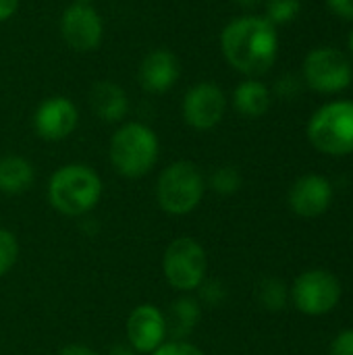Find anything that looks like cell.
<instances>
[{
  "label": "cell",
  "instance_id": "6da1fadb",
  "mask_svg": "<svg viewBox=\"0 0 353 355\" xmlns=\"http://www.w3.org/2000/svg\"><path fill=\"white\" fill-rule=\"evenodd\" d=\"M221 50L225 60L248 77L270 71L279 54L277 27L264 17H239L221 31Z\"/></svg>",
  "mask_w": 353,
  "mask_h": 355
},
{
  "label": "cell",
  "instance_id": "7a4b0ae2",
  "mask_svg": "<svg viewBox=\"0 0 353 355\" xmlns=\"http://www.w3.org/2000/svg\"><path fill=\"white\" fill-rule=\"evenodd\" d=\"M104 183L100 175L87 164H64L56 168L48 181L50 206L71 218L89 214L102 200Z\"/></svg>",
  "mask_w": 353,
  "mask_h": 355
},
{
  "label": "cell",
  "instance_id": "3957f363",
  "mask_svg": "<svg viewBox=\"0 0 353 355\" xmlns=\"http://www.w3.org/2000/svg\"><path fill=\"white\" fill-rule=\"evenodd\" d=\"M160 141L152 127L146 123H125L121 125L108 146V158L112 168L125 179L146 177L158 162Z\"/></svg>",
  "mask_w": 353,
  "mask_h": 355
},
{
  "label": "cell",
  "instance_id": "277c9868",
  "mask_svg": "<svg viewBox=\"0 0 353 355\" xmlns=\"http://www.w3.org/2000/svg\"><path fill=\"white\" fill-rule=\"evenodd\" d=\"M206 177L191 160L169 164L156 181V202L171 216L191 214L204 200Z\"/></svg>",
  "mask_w": 353,
  "mask_h": 355
},
{
  "label": "cell",
  "instance_id": "5b68a950",
  "mask_svg": "<svg viewBox=\"0 0 353 355\" xmlns=\"http://www.w3.org/2000/svg\"><path fill=\"white\" fill-rule=\"evenodd\" d=\"M308 141L327 156L353 154V102L337 100L320 106L308 121Z\"/></svg>",
  "mask_w": 353,
  "mask_h": 355
},
{
  "label": "cell",
  "instance_id": "8992f818",
  "mask_svg": "<svg viewBox=\"0 0 353 355\" xmlns=\"http://www.w3.org/2000/svg\"><path fill=\"white\" fill-rule=\"evenodd\" d=\"M162 275L179 293H193L206 281L208 256L204 245L193 237H177L162 256Z\"/></svg>",
  "mask_w": 353,
  "mask_h": 355
},
{
  "label": "cell",
  "instance_id": "52a82bcc",
  "mask_svg": "<svg viewBox=\"0 0 353 355\" xmlns=\"http://www.w3.org/2000/svg\"><path fill=\"white\" fill-rule=\"evenodd\" d=\"M343 295L339 279L325 268L302 272L289 289V300L306 316H325L333 312Z\"/></svg>",
  "mask_w": 353,
  "mask_h": 355
},
{
  "label": "cell",
  "instance_id": "ba28073f",
  "mask_svg": "<svg viewBox=\"0 0 353 355\" xmlns=\"http://www.w3.org/2000/svg\"><path fill=\"white\" fill-rule=\"evenodd\" d=\"M304 81L320 94H337L350 87L353 79V69L350 58L333 48L320 46L306 54L304 58Z\"/></svg>",
  "mask_w": 353,
  "mask_h": 355
},
{
  "label": "cell",
  "instance_id": "9c48e42d",
  "mask_svg": "<svg viewBox=\"0 0 353 355\" xmlns=\"http://www.w3.org/2000/svg\"><path fill=\"white\" fill-rule=\"evenodd\" d=\"M225 110H227L225 92L212 81L196 83L193 87L187 89V94L181 102L183 121L196 131L214 129L223 121Z\"/></svg>",
  "mask_w": 353,
  "mask_h": 355
},
{
  "label": "cell",
  "instance_id": "30bf717a",
  "mask_svg": "<svg viewBox=\"0 0 353 355\" xmlns=\"http://www.w3.org/2000/svg\"><path fill=\"white\" fill-rule=\"evenodd\" d=\"M60 33L69 48L75 52H94L104 37V23L92 4L73 2L62 10Z\"/></svg>",
  "mask_w": 353,
  "mask_h": 355
},
{
  "label": "cell",
  "instance_id": "8fae6325",
  "mask_svg": "<svg viewBox=\"0 0 353 355\" xmlns=\"http://www.w3.org/2000/svg\"><path fill=\"white\" fill-rule=\"evenodd\" d=\"M125 331H127V343L137 354H154L162 343H166L169 337L166 314L152 304H141L131 310Z\"/></svg>",
  "mask_w": 353,
  "mask_h": 355
},
{
  "label": "cell",
  "instance_id": "7c38bea8",
  "mask_svg": "<svg viewBox=\"0 0 353 355\" xmlns=\"http://www.w3.org/2000/svg\"><path fill=\"white\" fill-rule=\"evenodd\" d=\"M79 123V110L73 100L64 96L46 98L33 112V129L46 141H60L69 137Z\"/></svg>",
  "mask_w": 353,
  "mask_h": 355
},
{
  "label": "cell",
  "instance_id": "4fadbf2b",
  "mask_svg": "<svg viewBox=\"0 0 353 355\" xmlns=\"http://www.w3.org/2000/svg\"><path fill=\"white\" fill-rule=\"evenodd\" d=\"M287 204L302 218H318L333 204V185L327 177L308 173L302 175L289 189Z\"/></svg>",
  "mask_w": 353,
  "mask_h": 355
},
{
  "label": "cell",
  "instance_id": "5bb4252c",
  "mask_svg": "<svg viewBox=\"0 0 353 355\" xmlns=\"http://www.w3.org/2000/svg\"><path fill=\"white\" fill-rule=\"evenodd\" d=\"M179 77H181V62L171 50L164 48H156L148 52L137 69L139 85L148 94L169 92L171 87H175Z\"/></svg>",
  "mask_w": 353,
  "mask_h": 355
},
{
  "label": "cell",
  "instance_id": "9a60e30c",
  "mask_svg": "<svg viewBox=\"0 0 353 355\" xmlns=\"http://www.w3.org/2000/svg\"><path fill=\"white\" fill-rule=\"evenodd\" d=\"M89 104L98 119L106 123H119L129 112L127 92L114 81H98L89 92Z\"/></svg>",
  "mask_w": 353,
  "mask_h": 355
},
{
  "label": "cell",
  "instance_id": "2e32d148",
  "mask_svg": "<svg viewBox=\"0 0 353 355\" xmlns=\"http://www.w3.org/2000/svg\"><path fill=\"white\" fill-rule=\"evenodd\" d=\"M35 181L33 164L19 154L0 156V193L6 196H21L25 193Z\"/></svg>",
  "mask_w": 353,
  "mask_h": 355
},
{
  "label": "cell",
  "instance_id": "e0dca14e",
  "mask_svg": "<svg viewBox=\"0 0 353 355\" xmlns=\"http://www.w3.org/2000/svg\"><path fill=\"white\" fill-rule=\"evenodd\" d=\"M233 106L246 119H260L270 108V89L262 81L250 77L235 87Z\"/></svg>",
  "mask_w": 353,
  "mask_h": 355
},
{
  "label": "cell",
  "instance_id": "ac0fdd59",
  "mask_svg": "<svg viewBox=\"0 0 353 355\" xmlns=\"http://www.w3.org/2000/svg\"><path fill=\"white\" fill-rule=\"evenodd\" d=\"M200 316H202V304L198 302V297H191L189 293H183L169 308V314H166L169 335L173 339H179V341L187 339L196 331V327L200 322Z\"/></svg>",
  "mask_w": 353,
  "mask_h": 355
},
{
  "label": "cell",
  "instance_id": "d6986e66",
  "mask_svg": "<svg viewBox=\"0 0 353 355\" xmlns=\"http://www.w3.org/2000/svg\"><path fill=\"white\" fill-rule=\"evenodd\" d=\"M258 302L264 310H270V312H281L287 302H289V287L279 281V279H264L260 285H258Z\"/></svg>",
  "mask_w": 353,
  "mask_h": 355
},
{
  "label": "cell",
  "instance_id": "ffe728a7",
  "mask_svg": "<svg viewBox=\"0 0 353 355\" xmlns=\"http://www.w3.org/2000/svg\"><path fill=\"white\" fill-rule=\"evenodd\" d=\"M241 183H243L241 173L235 166L227 164V166H218L210 175L206 185H210V189L218 196H233L241 189Z\"/></svg>",
  "mask_w": 353,
  "mask_h": 355
},
{
  "label": "cell",
  "instance_id": "44dd1931",
  "mask_svg": "<svg viewBox=\"0 0 353 355\" xmlns=\"http://www.w3.org/2000/svg\"><path fill=\"white\" fill-rule=\"evenodd\" d=\"M302 12V0H266V21L277 25L291 23Z\"/></svg>",
  "mask_w": 353,
  "mask_h": 355
},
{
  "label": "cell",
  "instance_id": "7402d4cb",
  "mask_svg": "<svg viewBox=\"0 0 353 355\" xmlns=\"http://www.w3.org/2000/svg\"><path fill=\"white\" fill-rule=\"evenodd\" d=\"M19 260V241L12 231L0 227V277L8 275Z\"/></svg>",
  "mask_w": 353,
  "mask_h": 355
},
{
  "label": "cell",
  "instance_id": "603a6c76",
  "mask_svg": "<svg viewBox=\"0 0 353 355\" xmlns=\"http://www.w3.org/2000/svg\"><path fill=\"white\" fill-rule=\"evenodd\" d=\"M225 300H227V287L221 281H216V279H208L206 277V281L198 287V302L200 304H206L210 308H216Z\"/></svg>",
  "mask_w": 353,
  "mask_h": 355
},
{
  "label": "cell",
  "instance_id": "cb8c5ba5",
  "mask_svg": "<svg viewBox=\"0 0 353 355\" xmlns=\"http://www.w3.org/2000/svg\"><path fill=\"white\" fill-rule=\"evenodd\" d=\"M150 355H206L198 345L189 343V341H179V339H169L166 343H162L154 354Z\"/></svg>",
  "mask_w": 353,
  "mask_h": 355
},
{
  "label": "cell",
  "instance_id": "d4e9b609",
  "mask_svg": "<svg viewBox=\"0 0 353 355\" xmlns=\"http://www.w3.org/2000/svg\"><path fill=\"white\" fill-rule=\"evenodd\" d=\"M331 355H353V329L341 331L333 343H331Z\"/></svg>",
  "mask_w": 353,
  "mask_h": 355
},
{
  "label": "cell",
  "instance_id": "484cf974",
  "mask_svg": "<svg viewBox=\"0 0 353 355\" xmlns=\"http://www.w3.org/2000/svg\"><path fill=\"white\" fill-rule=\"evenodd\" d=\"M277 94L281 96V98H295L298 94H300V89H302V85H300V79L298 77H293V75H283L279 81H277Z\"/></svg>",
  "mask_w": 353,
  "mask_h": 355
},
{
  "label": "cell",
  "instance_id": "4316f807",
  "mask_svg": "<svg viewBox=\"0 0 353 355\" xmlns=\"http://www.w3.org/2000/svg\"><path fill=\"white\" fill-rule=\"evenodd\" d=\"M327 4L331 6V10L335 15H339L341 19L353 21V0H327Z\"/></svg>",
  "mask_w": 353,
  "mask_h": 355
},
{
  "label": "cell",
  "instance_id": "83f0119b",
  "mask_svg": "<svg viewBox=\"0 0 353 355\" xmlns=\"http://www.w3.org/2000/svg\"><path fill=\"white\" fill-rule=\"evenodd\" d=\"M19 4H21V0H0V23L8 21L17 12Z\"/></svg>",
  "mask_w": 353,
  "mask_h": 355
},
{
  "label": "cell",
  "instance_id": "f1b7e54d",
  "mask_svg": "<svg viewBox=\"0 0 353 355\" xmlns=\"http://www.w3.org/2000/svg\"><path fill=\"white\" fill-rule=\"evenodd\" d=\"M58 355H100L98 352H94L92 347L87 345H79V343H73V345H67L62 347Z\"/></svg>",
  "mask_w": 353,
  "mask_h": 355
},
{
  "label": "cell",
  "instance_id": "f546056e",
  "mask_svg": "<svg viewBox=\"0 0 353 355\" xmlns=\"http://www.w3.org/2000/svg\"><path fill=\"white\" fill-rule=\"evenodd\" d=\"M110 355H139L129 343L127 345H114L112 349H110Z\"/></svg>",
  "mask_w": 353,
  "mask_h": 355
},
{
  "label": "cell",
  "instance_id": "4dcf8cb0",
  "mask_svg": "<svg viewBox=\"0 0 353 355\" xmlns=\"http://www.w3.org/2000/svg\"><path fill=\"white\" fill-rule=\"evenodd\" d=\"M239 6H243V8H252V6H258L262 0H235Z\"/></svg>",
  "mask_w": 353,
  "mask_h": 355
},
{
  "label": "cell",
  "instance_id": "1f68e13d",
  "mask_svg": "<svg viewBox=\"0 0 353 355\" xmlns=\"http://www.w3.org/2000/svg\"><path fill=\"white\" fill-rule=\"evenodd\" d=\"M75 2H77V4H92L94 0H75Z\"/></svg>",
  "mask_w": 353,
  "mask_h": 355
},
{
  "label": "cell",
  "instance_id": "d6a6232c",
  "mask_svg": "<svg viewBox=\"0 0 353 355\" xmlns=\"http://www.w3.org/2000/svg\"><path fill=\"white\" fill-rule=\"evenodd\" d=\"M350 50H352V54H353V29H352V33H350Z\"/></svg>",
  "mask_w": 353,
  "mask_h": 355
}]
</instances>
